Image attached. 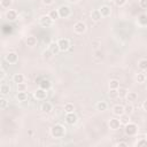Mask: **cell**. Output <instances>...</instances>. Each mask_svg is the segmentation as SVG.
I'll return each instance as SVG.
<instances>
[{
    "instance_id": "obj_14",
    "label": "cell",
    "mask_w": 147,
    "mask_h": 147,
    "mask_svg": "<svg viewBox=\"0 0 147 147\" xmlns=\"http://www.w3.org/2000/svg\"><path fill=\"white\" fill-rule=\"evenodd\" d=\"M91 18H92V21H94V22L101 21L102 15H101L100 10H99V9H93V10L91 11Z\"/></svg>"
},
{
    "instance_id": "obj_8",
    "label": "cell",
    "mask_w": 147,
    "mask_h": 147,
    "mask_svg": "<svg viewBox=\"0 0 147 147\" xmlns=\"http://www.w3.org/2000/svg\"><path fill=\"white\" fill-rule=\"evenodd\" d=\"M33 95H34V98L37 100H46V98H47V90H44V88L39 87V88H37L34 91Z\"/></svg>"
},
{
    "instance_id": "obj_28",
    "label": "cell",
    "mask_w": 147,
    "mask_h": 147,
    "mask_svg": "<svg viewBox=\"0 0 147 147\" xmlns=\"http://www.w3.org/2000/svg\"><path fill=\"white\" fill-rule=\"evenodd\" d=\"M48 15L51 16V18H52L53 21H56L57 18H60V15H59V11H57V9H52V10H49Z\"/></svg>"
},
{
    "instance_id": "obj_20",
    "label": "cell",
    "mask_w": 147,
    "mask_h": 147,
    "mask_svg": "<svg viewBox=\"0 0 147 147\" xmlns=\"http://www.w3.org/2000/svg\"><path fill=\"white\" fill-rule=\"evenodd\" d=\"M9 92H10V86L8 84L2 83L0 85V93H1V95H7V94H9Z\"/></svg>"
},
{
    "instance_id": "obj_27",
    "label": "cell",
    "mask_w": 147,
    "mask_h": 147,
    "mask_svg": "<svg viewBox=\"0 0 147 147\" xmlns=\"http://www.w3.org/2000/svg\"><path fill=\"white\" fill-rule=\"evenodd\" d=\"M138 68L140 69V70H147V60L146 59H140L139 61H138Z\"/></svg>"
},
{
    "instance_id": "obj_4",
    "label": "cell",
    "mask_w": 147,
    "mask_h": 147,
    "mask_svg": "<svg viewBox=\"0 0 147 147\" xmlns=\"http://www.w3.org/2000/svg\"><path fill=\"white\" fill-rule=\"evenodd\" d=\"M53 20L51 18V16L47 14V15H41L40 17H39V23H40V25L41 26H44V28H47V26H52L53 25Z\"/></svg>"
},
{
    "instance_id": "obj_23",
    "label": "cell",
    "mask_w": 147,
    "mask_h": 147,
    "mask_svg": "<svg viewBox=\"0 0 147 147\" xmlns=\"http://www.w3.org/2000/svg\"><path fill=\"white\" fill-rule=\"evenodd\" d=\"M16 99H17V101H20V102L26 101V99H28V94H26V92H25V91H23V92H17V94H16Z\"/></svg>"
},
{
    "instance_id": "obj_16",
    "label": "cell",
    "mask_w": 147,
    "mask_h": 147,
    "mask_svg": "<svg viewBox=\"0 0 147 147\" xmlns=\"http://www.w3.org/2000/svg\"><path fill=\"white\" fill-rule=\"evenodd\" d=\"M48 49H49L54 55H56V54L60 52V47H59L57 41H52V42H49V45H48Z\"/></svg>"
},
{
    "instance_id": "obj_22",
    "label": "cell",
    "mask_w": 147,
    "mask_h": 147,
    "mask_svg": "<svg viewBox=\"0 0 147 147\" xmlns=\"http://www.w3.org/2000/svg\"><path fill=\"white\" fill-rule=\"evenodd\" d=\"M51 86H52V84H51V82L48 80V79H42L40 83H39V87H41V88H44V90H49L51 88Z\"/></svg>"
},
{
    "instance_id": "obj_13",
    "label": "cell",
    "mask_w": 147,
    "mask_h": 147,
    "mask_svg": "<svg viewBox=\"0 0 147 147\" xmlns=\"http://www.w3.org/2000/svg\"><path fill=\"white\" fill-rule=\"evenodd\" d=\"M99 10H100L102 17H108V16H110V14H111V8H110L108 5H102V6L99 8Z\"/></svg>"
},
{
    "instance_id": "obj_21",
    "label": "cell",
    "mask_w": 147,
    "mask_h": 147,
    "mask_svg": "<svg viewBox=\"0 0 147 147\" xmlns=\"http://www.w3.org/2000/svg\"><path fill=\"white\" fill-rule=\"evenodd\" d=\"M25 42L29 47H33L37 45V38L34 36H29L26 39H25Z\"/></svg>"
},
{
    "instance_id": "obj_38",
    "label": "cell",
    "mask_w": 147,
    "mask_h": 147,
    "mask_svg": "<svg viewBox=\"0 0 147 147\" xmlns=\"http://www.w3.org/2000/svg\"><path fill=\"white\" fill-rule=\"evenodd\" d=\"M126 1H127V0H114L115 5H116L117 7H123V6H125Z\"/></svg>"
},
{
    "instance_id": "obj_34",
    "label": "cell",
    "mask_w": 147,
    "mask_h": 147,
    "mask_svg": "<svg viewBox=\"0 0 147 147\" xmlns=\"http://www.w3.org/2000/svg\"><path fill=\"white\" fill-rule=\"evenodd\" d=\"M0 5H1L2 8H9L10 5H11V0H1Z\"/></svg>"
},
{
    "instance_id": "obj_40",
    "label": "cell",
    "mask_w": 147,
    "mask_h": 147,
    "mask_svg": "<svg viewBox=\"0 0 147 147\" xmlns=\"http://www.w3.org/2000/svg\"><path fill=\"white\" fill-rule=\"evenodd\" d=\"M139 6L142 9H147V0H139Z\"/></svg>"
},
{
    "instance_id": "obj_19",
    "label": "cell",
    "mask_w": 147,
    "mask_h": 147,
    "mask_svg": "<svg viewBox=\"0 0 147 147\" xmlns=\"http://www.w3.org/2000/svg\"><path fill=\"white\" fill-rule=\"evenodd\" d=\"M24 79H25V77L23 74H14V76H13V82L16 84L24 83Z\"/></svg>"
},
{
    "instance_id": "obj_3",
    "label": "cell",
    "mask_w": 147,
    "mask_h": 147,
    "mask_svg": "<svg viewBox=\"0 0 147 147\" xmlns=\"http://www.w3.org/2000/svg\"><path fill=\"white\" fill-rule=\"evenodd\" d=\"M125 133L127 136H136L138 133V125L132 122L125 124Z\"/></svg>"
},
{
    "instance_id": "obj_26",
    "label": "cell",
    "mask_w": 147,
    "mask_h": 147,
    "mask_svg": "<svg viewBox=\"0 0 147 147\" xmlns=\"http://www.w3.org/2000/svg\"><path fill=\"white\" fill-rule=\"evenodd\" d=\"M119 82L117 79H110L109 80V90H118Z\"/></svg>"
},
{
    "instance_id": "obj_41",
    "label": "cell",
    "mask_w": 147,
    "mask_h": 147,
    "mask_svg": "<svg viewBox=\"0 0 147 147\" xmlns=\"http://www.w3.org/2000/svg\"><path fill=\"white\" fill-rule=\"evenodd\" d=\"M5 77H6V71H5L3 68H1V70H0V80L2 82L5 79Z\"/></svg>"
},
{
    "instance_id": "obj_31",
    "label": "cell",
    "mask_w": 147,
    "mask_h": 147,
    "mask_svg": "<svg viewBox=\"0 0 147 147\" xmlns=\"http://www.w3.org/2000/svg\"><path fill=\"white\" fill-rule=\"evenodd\" d=\"M117 91H118V96H119V98H125V95H126V94H127V92H129L125 87H121V86L118 87V90H117Z\"/></svg>"
},
{
    "instance_id": "obj_11",
    "label": "cell",
    "mask_w": 147,
    "mask_h": 147,
    "mask_svg": "<svg viewBox=\"0 0 147 147\" xmlns=\"http://www.w3.org/2000/svg\"><path fill=\"white\" fill-rule=\"evenodd\" d=\"M40 110L42 113H45V114H48V113H51L53 110V105L49 101H44L41 103V106H40Z\"/></svg>"
},
{
    "instance_id": "obj_43",
    "label": "cell",
    "mask_w": 147,
    "mask_h": 147,
    "mask_svg": "<svg viewBox=\"0 0 147 147\" xmlns=\"http://www.w3.org/2000/svg\"><path fill=\"white\" fill-rule=\"evenodd\" d=\"M116 146H118V147H126L127 144H126V142H123V141H119V142L116 144Z\"/></svg>"
},
{
    "instance_id": "obj_37",
    "label": "cell",
    "mask_w": 147,
    "mask_h": 147,
    "mask_svg": "<svg viewBox=\"0 0 147 147\" xmlns=\"http://www.w3.org/2000/svg\"><path fill=\"white\" fill-rule=\"evenodd\" d=\"M108 95H109L110 98H117V96H118V91H117V90H109Z\"/></svg>"
},
{
    "instance_id": "obj_33",
    "label": "cell",
    "mask_w": 147,
    "mask_h": 147,
    "mask_svg": "<svg viewBox=\"0 0 147 147\" xmlns=\"http://www.w3.org/2000/svg\"><path fill=\"white\" fill-rule=\"evenodd\" d=\"M133 109H134V107H133L131 103H129V105L124 106V110H125V114H129V115H131V114L133 113Z\"/></svg>"
},
{
    "instance_id": "obj_32",
    "label": "cell",
    "mask_w": 147,
    "mask_h": 147,
    "mask_svg": "<svg viewBox=\"0 0 147 147\" xmlns=\"http://www.w3.org/2000/svg\"><path fill=\"white\" fill-rule=\"evenodd\" d=\"M136 146H137V147H147V139H145V138L139 139V140L136 142Z\"/></svg>"
},
{
    "instance_id": "obj_5",
    "label": "cell",
    "mask_w": 147,
    "mask_h": 147,
    "mask_svg": "<svg viewBox=\"0 0 147 147\" xmlns=\"http://www.w3.org/2000/svg\"><path fill=\"white\" fill-rule=\"evenodd\" d=\"M59 47H60V52H67L70 48V41L67 38H60L57 40Z\"/></svg>"
},
{
    "instance_id": "obj_1",
    "label": "cell",
    "mask_w": 147,
    "mask_h": 147,
    "mask_svg": "<svg viewBox=\"0 0 147 147\" xmlns=\"http://www.w3.org/2000/svg\"><path fill=\"white\" fill-rule=\"evenodd\" d=\"M51 134L53 138H56V139L63 138L65 134V127L62 124H55L51 127Z\"/></svg>"
},
{
    "instance_id": "obj_24",
    "label": "cell",
    "mask_w": 147,
    "mask_h": 147,
    "mask_svg": "<svg viewBox=\"0 0 147 147\" xmlns=\"http://www.w3.org/2000/svg\"><path fill=\"white\" fill-rule=\"evenodd\" d=\"M95 107H96V109H98L99 111H105V110H107L108 105H107L106 101H99V102L95 105Z\"/></svg>"
},
{
    "instance_id": "obj_18",
    "label": "cell",
    "mask_w": 147,
    "mask_h": 147,
    "mask_svg": "<svg viewBox=\"0 0 147 147\" xmlns=\"http://www.w3.org/2000/svg\"><path fill=\"white\" fill-rule=\"evenodd\" d=\"M125 99H126V101L129 102V103H131V102H133V101H136L137 99H138V94L136 93V92H127V94L125 95Z\"/></svg>"
},
{
    "instance_id": "obj_42",
    "label": "cell",
    "mask_w": 147,
    "mask_h": 147,
    "mask_svg": "<svg viewBox=\"0 0 147 147\" xmlns=\"http://www.w3.org/2000/svg\"><path fill=\"white\" fill-rule=\"evenodd\" d=\"M41 1H42V3L46 5V6H51V5L54 2V0H41Z\"/></svg>"
},
{
    "instance_id": "obj_2",
    "label": "cell",
    "mask_w": 147,
    "mask_h": 147,
    "mask_svg": "<svg viewBox=\"0 0 147 147\" xmlns=\"http://www.w3.org/2000/svg\"><path fill=\"white\" fill-rule=\"evenodd\" d=\"M57 11H59V15H60L61 18H68L70 16V14H71V9L67 5H61L57 8Z\"/></svg>"
},
{
    "instance_id": "obj_15",
    "label": "cell",
    "mask_w": 147,
    "mask_h": 147,
    "mask_svg": "<svg viewBox=\"0 0 147 147\" xmlns=\"http://www.w3.org/2000/svg\"><path fill=\"white\" fill-rule=\"evenodd\" d=\"M6 18L8 21H15L17 18V11L14 9H8L6 11Z\"/></svg>"
},
{
    "instance_id": "obj_46",
    "label": "cell",
    "mask_w": 147,
    "mask_h": 147,
    "mask_svg": "<svg viewBox=\"0 0 147 147\" xmlns=\"http://www.w3.org/2000/svg\"><path fill=\"white\" fill-rule=\"evenodd\" d=\"M105 1H107V2H111V1H113V2H114V0H105Z\"/></svg>"
},
{
    "instance_id": "obj_35",
    "label": "cell",
    "mask_w": 147,
    "mask_h": 147,
    "mask_svg": "<svg viewBox=\"0 0 147 147\" xmlns=\"http://www.w3.org/2000/svg\"><path fill=\"white\" fill-rule=\"evenodd\" d=\"M53 55H54V54H53L48 48H47L46 51H44V52H42V56H44L45 59H49V57H52Z\"/></svg>"
},
{
    "instance_id": "obj_36",
    "label": "cell",
    "mask_w": 147,
    "mask_h": 147,
    "mask_svg": "<svg viewBox=\"0 0 147 147\" xmlns=\"http://www.w3.org/2000/svg\"><path fill=\"white\" fill-rule=\"evenodd\" d=\"M26 90V84L25 83H20L17 84V92H23Z\"/></svg>"
},
{
    "instance_id": "obj_44",
    "label": "cell",
    "mask_w": 147,
    "mask_h": 147,
    "mask_svg": "<svg viewBox=\"0 0 147 147\" xmlns=\"http://www.w3.org/2000/svg\"><path fill=\"white\" fill-rule=\"evenodd\" d=\"M142 109H144L145 111H147V100H145V101L142 102Z\"/></svg>"
},
{
    "instance_id": "obj_39",
    "label": "cell",
    "mask_w": 147,
    "mask_h": 147,
    "mask_svg": "<svg viewBox=\"0 0 147 147\" xmlns=\"http://www.w3.org/2000/svg\"><path fill=\"white\" fill-rule=\"evenodd\" d=\"M7 105H8L7 100H6L5 98H1V99H0V108H1V109H5V108L7 107Z\"/></svg>"
},
{
    "instance_id": "obj_29",
    "label": "cell",
    "mask_w": 147,
    "mask_h": 147,
    "mask_svg": "<svg viewBox=\"0 0 147 147\" xmlns=\"http://www.w3.org/2000/svg\"><path fill=\"white\" fill-rule=\"evenodd\" d=\"M74 111H75V106H74L72 103L68 102V103L64 105V113H65V114H67V113H74Z\"/></svg>"
},
{
    "instance_id": "obj_9",
    "label": "cell",
    "mask_w": 147,
    "mask_h": 147,
    "mask_svg": "<svg viewBox=\"0 0 147 147\" xmlns=\"http://www.w3.org/2000/svg\"><path fill=\"white\" fill-rule=\"evenodd\" d=\"M64 119H65V122H67L68 124L74 125V124H76V123H77L78 117H77V115H76V114H75V111H74V113H67V114H65Z\"/></svg>"
},
{
    "instance_id": "obj_47",
    "label": "cell",
    "mask_w": 147,
    "mask_h": 147,
    "mask_svg": "<svg viewBox=\"0 0 147 147\" xmlns=\"http://www.w3.org/2000/svg\"><path fill=\"white\" fill-rule=\"evenodd\" d=\"M146 90H147V87H146Z\"/></svg>"
},
{
    "instance_id": "obj_12",
    "label": "cell",
    "mask_w": 147,
    "mask_h": 147,
    "mask_svg": "<svg viewBox=\"0 0 147 147\" xmlns=\"http://www.w3.org/2000/svg\"><path fill=\"white\" fill-rule=\"evenodd\" d=\"M111 110H113V114H114L115 116H118V117L125 113V110H124V106H123V105H115V106L113 107Z\"/></svg>"
},
{
    "instance_id": "obj_17",
    "label": "cell",
    "mask_w": 147,
    "mask_h": 147,
    "mask_svg": "<svg viewBox=\"0 0 147 147\" xmlns=\"http://www.w3.org/2000/svg\"><path fill=\"white\" fill-rule=\"evenodd\" d=\"M137 23H138V25H140V26H146V25H147V14H140V15L138 16Z\"/></svg>"
},
{
    "instance_id": "obj_30",
    "label": "cell",
    "mask_w": 147,
    "mask_h": 147,
    "mask_svg": "<svg viewBox=\"0 0 147 147\" xmlns=\"http://www.w3.org/2000/svg\"><path fill=\"white\" fill-rule=\"evenodd\" d=\"M136 80H137V83L142 84V83L146 80V76H145V74H142V72L137 74V76H136Z\"/></svg>"
},
{
    "instance_id": "obj_10",
    "label": "cell",
    "mask_w": 147,
    "mask_h": 147,
    "mask_svg": "<svg viewBox=\"0 0 147 147\" xmlns=\"http://www.w3.org/2000/svg\"><path fill=\"white\" fill-rule=\"evenodd\" d=\"M5 60H6L9 64H15V63L18 61V55H17V53H15V52H9V53L6 55Z\"/></svg>"
},
{
    "instance_id": "obj_7",
    "label": "cell",
    "mask_w": 147,
    "mask_h": 147,
    "mask_svg": "<svg viewBox=\"0 0 147 147\" xmlns=\"http://www.w3.org/2000/svg\"><path fill=\"white\" fill-rule=\"evenodd\" d=\"M74 31H75L76 33H78V34L84 33V32L86 31V24H85L83 21H78V22H76L75 25H74Z\"/></svg>"
},
{
    "instance_id": "obj_6",
    "label": "cell",
    "mask_w": 147,
    "mask_h": 147,
    "mask_svg": "<svg viewBox=\"0 0 147 147\" xmlns=\"http://www.w3.org/2000/svg\"><path fill=\"white\" fill-rule=\"evenodd\" d=\"M121 125H122V123H121L119 118H116V117L110 118V119H109V122H108V126H109V129H110V130H113V131L118 130V129L121 127Z\"/></svg>"
},
{
    "instance_id": "obj_25",
    "label": "cell",
    "mask_w": 147,
    "mask_h": 147,
    "mask_svg": "<svg viewBox=\"0 0 147 147\" xmlns=\"http://www.w3.org/2000/svg\"><path fill=\"white\" fill-rule=\"evenodd\" d=\"M119 121H121V123L123 124V125H125V124H127V123H130L131 122V118H130V115L129 114H123V115H121L119 116Z\"/></svg>"
},
{
    "instance_id": "obj_45",
    "label": "cell",
    "mask_w": 147,
    "mask_h": 147,
    "mask_svg": "<svg viewBox=\"0 0 147 147\" xmlns=\"http://www.w3.org/2000/svg\"><path fill=\"white\" fill-rule=\"evenodd\" d=\"M68 1H69V2H77L78 0H68Z\"/></svg>"
}]
</instances>
